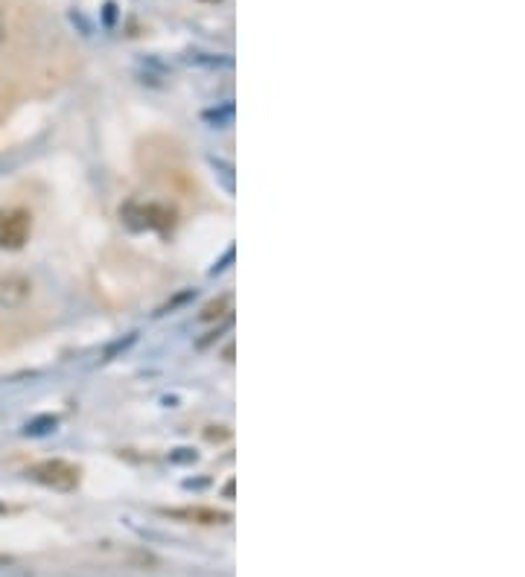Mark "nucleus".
Listing matches in <instances>:
<instances>
[{
  "instance_id": "obj_1",
  "label": "nucleus",
  "mask_w": 525,
  "mask_h": 577,
  "mask_svg": "<svg viewBox=\"0 0 525 577\" xmlns=\"http://www.w3.org/2000/svg\"><path fill=\"white\" fill-rule=\"evenodd\" d=\"M33 234V213L24 207H0V248L18 251L30 242Z\"/></svg>"
},
{
  "instance_id": "obj_2",
  "label": "nucleus",
  "mask_w": 525,
  "mask_h": 577,
  "mask_svg": "<svg viewBox=\"0 0 525 577\" xmlns=\"http://www.w3.org/2000/svg\"><path fill=\"white\" fill-rule=\"evenodd\" d=\"M27 476L44 484V487H53V490H76L79 487V467L62 461V458H50V461H38L27 470Z\"/></svg>"
},
{
  "instance_id": "obj_3",
  "label": "nucleus",
  "mask_w": 525,
  "mask_h": 577,
  "mask_svg": "<svg viewBox=\"0 0 525 577\" xmlns=\"http://www.w3.org/2000/svg\"><path fill=\"white\" fill-rule=\"evenodd\" d=\"M30 295H33V280L27 274H0V306L3 309H15V306L27 304Z\"/></svg>"
},
{
  "instance_id": "obj_4",
  "label": "nucleus",
  "mask_w": 525,
  "mask_h": 577,
  "mask_svg": "<svg viewBox=\"0 0 525 577\" xmlns=\"http://www.w3.org/2000/svg\"><path fill=\"white\" fill-rule=\"evenodd\" d=\"M167 516L173 519H190V522H199V525H222L228 522L231 516L222 513V510H208V508H187V510H164Z\"/></svg>"
},
{
  "instance_id": "obj_5",
  "label": "nucleus",
  "mask_w": 525,
  "mask_h": 577,
  "mask_svg": "<svg viewBox=\"0 0 525 577\" xmlns=\"http://www.w3.org/2000/svg\"><path fill=\"white\" fill-rule=\"evenodd\" d=\"M0 510H3V508H0Z\"/></svg>"
}]
</instances>
